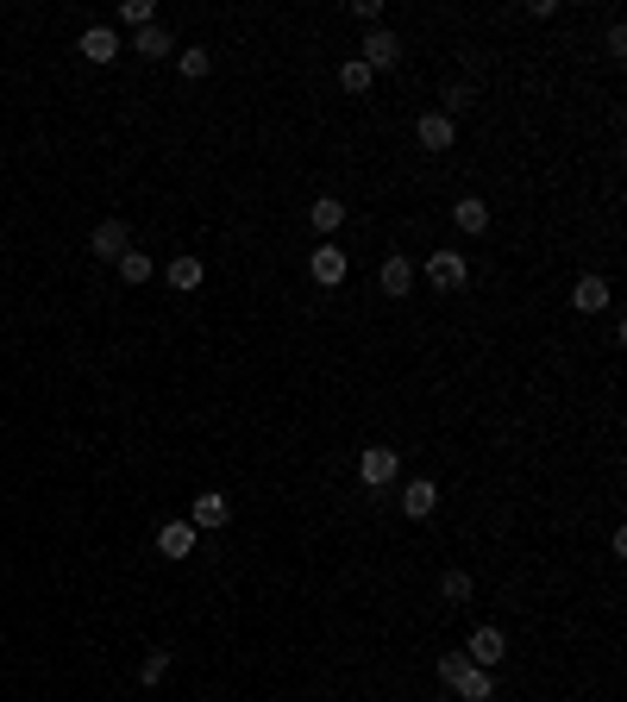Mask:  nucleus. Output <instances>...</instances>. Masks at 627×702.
Wrapping results in <instances>:
<instances>
[{"mask_svg": "<svg viewBox=\"0 0 627 702\" xmlns=\"http://www.w3.org/2000/svg\"><path fill=\"white\" fill-rule=\"evenodd\" d=\"M396 471H402V452H389V446H364V452H358V477H364L370 489H383Z\"/></svg>", "mask_w": 627, "mask_h": 702, "instance_id": "obj_3", "label": "nucleus"}, {"mask_svg": "<svg viewBox=\"0 0 627 702\" xmlns=\"http://www.w3.org/2000/svg\"><path fill=\"white\" fill-rule=\"evenodd\" d=\"M370 76H377V69H370L364 57H345V63H339V88H345V95H364Z\"/></svg>", "mask_w": 627, "mask_h": 702, "instance_id": "obj_19", "label": "nucleus"}, {"mask_svg": "<svg viewBox=\"0 0 627 702\" xmlns=\"http://www.w3.org/2000/svg\"><path fill=\"white\" fill-rule=\"evenodd\" d=\"M502 652H508L502 627H477V634H471V646H464V659H471V665H483V671H496V665H502Z\"/></svg>", "mask_w": 627, "mask_h": 702, "instance_id": "obj_6", "label": "nucleus"}, {"mask_svg": "<svg viewBox=\"0 0 627 702\" xmlns=\"http://www.w3.org/2000/svg\"><path fill=\"white\" fill-rule=\"evenodd\" d=\"M88 251L107 257V264H120V257L132 251V226H126V220H101L95 232H88Z\"/></svg>", "mask_w": 627, "mask_h": 702, "instance_id": "obj_2", "label": "nucleus"}, {"mask_svg": "<svg viewBox=\"0 0 627 702\" xmlns=\"http://www.w3.org/2000/svg\"><path fill=\"white\" fill-rule=\"evenodd\" d=\"M157 552H164V558H189V552H195V527H189V521H164V533H157Z\"/></svg>", "mask_w": 627, "mask_h": 702, "instance_id": "obj_14", "label": "nucleus"}, {"mask_svg": "<svg viewBox=\"0 0 627 702\" xmlns=\"http://www.w3.org/2000/svg\"><path fill=\"white\" fill-rule=\"evenodd\" d=\"M176 63H182V76H189V82H195V76H207V69H214V57H207V51H195V44H189V51H182Z\"/></svg>", "mask_w": 627, "mask_h": 702, "instance_id": "obj_24", "label": "nucleus"}, {"mask_svg": "<svg viewBox=\"0 0 627 702\" xmlns=\"http://www.w3.org/2000/svg\"><path fill=\"white\" fill-rule=\"evenodd\" d=\"M377 276H383V295H389V301H402V295L414 289V264H408V257H402V251H389Z\"/></svg>", "mask_w": 627, "mask_h": 702, "instance_id": "obj_8", "label": "nucleus"}, {"mask_svg": "<svg viewBox=\"0 0 627 702\" xmlns=\"http://www.w3.org/2000/svg\"><path fill=\"white\" fill-rule=\"evenodd\" d=\"M232 521V502L220 496V489H201V496L189 502V527L201 533V527H226Z\"/></svg>", "mask_w": 627, "mask_h": 702, "instance_id": "obj_5", "label": "nucleus"}, {"mask_svg": "<svg viewBox=\"0 0 627 702\" xmlns=\"http://www.w3.org/2000/svg\"><path fill=\"white\" fill-rule=\"evenodd\" d=\"M414 132H421V145H427V151H452V138H458V126H452L439 107H433V113H421V126H414Z\"/></svg>", "mask_w": 627, "mask_h": 702, "instance_id": "obj_11", "label": "nucleus"}, {"mask_svg": "<svg viewBox=\"0 0 627 702\" xmlns=\"http://www.w3.org/2000/svg\"><path fill=\"white\" fill-rule=\"evenodd\" d=\"M396 57H402V44H396V32H383V26H370V38H364V63H370V69H396Z\"/></svg>", "mask_w": 627, "mask_h": 702, "instance_id": "obj_9", "label": "nucleus"}, {"mask_svg": "<svg viewBox=\"0 0 627 702\" xmlns=\"http://www.w3.org/2000/svg\"><path fill=\"white\" fill-rule=\"evenodd\" d=\"M464 276H471V264H464L458 251H433V257H427V283H433V289L452 295V289H464Z\"/></svg>", "mask_w": 627, "mask_h": 702, "instance_id": "obj_4", "label": "nucleus"}, {"mask_svg": "<svg viewBox=\"0 0 627 702\" xmlns=\"http://www.w3.org/2000/svg\"><path fill=\"white\" fill-rule=\"evenodd\" d=\"M308 220H314L320 232H339V226H345V201H339V195H320V201L308 207Z\"/></svg>", "mask_w": 627, "mask_h": 702, "instance_id": "obj_18", "label": "nucleus"}, {"mask_svg": "<svg viewBox=\"0 0 627 702\" xmlns=\"http://www.w3.org/2000/svg\"><path fill=\"white\" fill-rule=\"evenodd\" d=\"M571 308H577V314H602V308H609V283H602V276H577Z\"/></svg>", "mask_w": 627, "mask_h": 702, "instance_id": "obj_12", "label": "nucleus"}, {"mask_svg": "<svg viewBox=\"0 0 627 702\" xmlns=\"http://www.w3.org/2000/svg\"><path fill=\"white\" fill-rule=\"evenodd\" d=\"M439 596H446V602H471V577H464V571H446V577H439Z\"/></svg>", "mask_w": 627, "mask_h": 702, "instance_id": "obj_22", "label": "nucleus"}, {"mask_svg": "<svg viewBox=\"0 0 627 702\" xmlns=\"http://www.w3.org/2000/svg\"><path fill=\"white\" fill-rule=\"evenodd\" d=\"M433 508H439V483H433V477H414V483L402 489V514H408V521H427Z\"/></svg>", "mask_w": 627, "mask_h": 702, "instance_id": "obj_7", "label": "nucleus"}, {"mask_svg": "<svg viewBox=\"0 0 627 702\" xmlns=\"http://www.w3.org/2000/svg\"><path fill=\"white\" fill-rule=\"evenodd\" d=\"M120 26L145 32V26H151V0H120Z\"/></svg>", "mask_w": 627, "mask_h": 702, "instance_id": "obj_21", "label": "nucleus"}, {"mask_svg": "<svg viewBox=\"0 0 627 702\" xmlns=\"http://www.w3.org/2000/svg\"><path fill=\"white\" fill-rule=\"evenodd\" d=\"M458 107H471V88H464V82H458V88H446V120H452Z\"/></svg>", "mask_w": 627, "mask_h": 702, "instance_id": "obj_25", "label": "nucleus"}, {"mask_svg": "<svg viewBox=\"0 0 627 702\" xmlns=\"http://www.w3.org/2000/svg\"><path fill=\"white\" fill-rule=\"evenodd\" d=\"M120 276H126V283H132V289H145V283H151V276H157V264H151V257H145V251H138V245H132V251L120 257Z\"/></svg>", "mask_w": 627, "mask_h": 702, "instance_id": "obj_20", "label": "nucleus"}, {"mask_svg": "<svg viewBox=\"0 0 627 702\" xmlns=\"http://www.w3.org/2000/svg\"><path fill=\"white\" fill-rule=\"evenodd\" d=\"M164 671H170V652H164V646H157V652H151V659H145V665H138V684H164Z\"/></svg>", "mask_w": 627, "mask_h": 702, "instance_id": "obj_23", "label": "nucleus"}, {"mask_svg": "<svg viewBox=\"0 0 627 702\" xmlns=\"http://www.w3.org/2000/svg\"><path fill=\"white\" fill-rule=\"evenodd\" d=\"M170 289H182V295H195L201 289V276H207V264H201V257H189V251H182V257H170Z\"/></svg>", "mask_w": 627, "mask_h": 702, "instance_id": "obj_13", "label": "nucleus"}, {"mask_svg": "<svg viewBox=\"0 0 627 702\" xmlns=\"http://www.w3.org/2000/svg\"><path fill=\"white\" fill-rule=\"evenodd\" d=\"M132 51H138V57H170V51H176V38H170V32H164V26H157V19H151V26L132 38Z\"/></svg>", "mask_w": 627, "mask_h": 702, "instance_id": "obj_17", "label": "nucleus"}, {"mask_svg": "<svg viewBox=\"0 0 627 702\" xmlns=\"http://www.w3.org/2000/svg\"><path fill=\"white\" fill-rule=\"evenodd\" d=\"M452 220H458V232H490V201L464 195V201L452 207Z\"/></svg>", "mask_w": 627, "mask_h": 702, "instance_id": "obj_16", "label": "nucleus"}, {"mask_svg": "<svg viewBox=\"0 0 627 702\" xmlns=\"http://www.w3.org/2000/svg\"><path fill=\"white\" fill-rule=\"evenodd\" d=\"M439 684H452L464 702H490V696H496V671L471 665L464 652H439Z\"/></svg>", "mask_w": 627, "mask_h": 702, "instance_id": "obj_1", "label": "nucleus"}, {"mask_svg": "<svg viewBox=\"0 0 627 702\" xmlns=\"http://www.w3.org/2000/svg\"><path fill=\"white\" fill-rule=\"evenodd\" d=\"M308 270H314V283H327V289H333V283H345V270H352V264H345V251H339V245H320V251L308 257Z\"/></svg>", "mask_w": 627, "mask_h": 702, "instance_id": "obj_10", "label": "nucleus"}, {"mask_svg": "<svg viewBox=\"0 0 627 702\" xmlns=\"http://www.w3.org/2000/svg\"><path fill=\"white\" fill-rule=\"evenodd\" d=\"M82 57L88 63H113V57H120V38H113L107 26H88L82 32Z\"/></svg>", "mask_w": 627, "mask_h": 702, "instance_id": "obj_15", "label": "nucleus"}]
</instances>
